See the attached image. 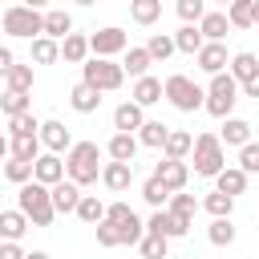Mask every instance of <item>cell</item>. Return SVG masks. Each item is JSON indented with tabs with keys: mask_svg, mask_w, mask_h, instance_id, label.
I'll return each mask as SVG.
<instances>
[{
	"mask_svg": "<svg viewBox=\"0 0 259 259\" xmlns=\"http://www.w3.org/2000/svg\"><path fill=\"white\" fill-rule=\"evenodd\" d=\"M85 57H89V36L69 32V36L61 40V61H65V65H81Z\"/></svg>",
	"mask_w": 259,
	"mask_h": 259,
	"instance_id": "obj_27",
	"label": "cell"
},
{
	"mask_svg": "<svg viewBox=\"0 0 259 259\" xmlns=\"http://www.w3.org/2000/svg\"><path fill=\"white\" fill-rule=\"evenodd\" d=\"M235 223L231 219H210V227H206V239H210V247H231L235 243Z\"/></svg>",
	"mask_w": 259,
	"mask_h": 259,
	"instance_id": "obj_36",
	"label": "cell"
},
{
	"mask_svg": "<svg viewBox=\"0 0 259 259\" xmlns=\"http://www.w3.org/2000/svg\"><path fill=\"white\" fill-rule=\"evenodd\" d=\"M130 101H138L142 109H150V105H158L162 101V81L158 77H134V89H130Z\"/></svg>",
	"mask_w": 259,
	"mask_h": 259,
	"instance_id": "obj_16",
	"label": "cell"
},
{
	"mask_svg": "<svg viewBox=\"0 0 259 259\" xmlns=\"http://www.w3.org/2000/svg\"><path fill=\"white\" fill-rule=\"evenodd\" d=\"M166 134H170V125H166V121H154V117H146V121H142V125L134 130L138 146H146V150H162Z\"/></svg>",
	"mask_w": 259,
	"mask_h": 259,
	"instance_id": "obj_20",
	"label": "cell"
},
{
	"mask_svg": "<svg viewBox=\"0 0 259 259\" xmlns=\"http://www.w3.org/2000/svg\"><path fill=\"white\" fill-rule=\"evenodd\" d=\"M24 109H32V97H28V93H16V89H4L0 113H4V117H16V113H24Z\"/></svg>",
	"mask_w": 259,
	"mask_h": 259,
	"instance_id": "obj_41",
	"label": "cell"
},
{
	"mask_svg": "<svg viewBox=\"0 0 259 259\" xmlns=\"http://www.w3.org/2000/svg\"><path fill=\"white\" fill-rule=\"evenodd\" d=\"M28 57L36 61V65H53V61H61V40H53V36H32V49H28Z\"/></svg>",
	"mask_w": 259,
	"mask_h": 259,
	"instance_id": "obj_28",
	"label": "cell"
},
{
	"mask_svg": "<svg viewBox=\"0 0 259 259\" xmlns=\"http://www.w3.org/2000/svg\"><path fill=\"white\" fill-rule=\"evenodd\" d=\"M255 57H259V53H255Z\"/></svg>",
	"mask_w": 259,
	"mask_h": 259,
	"instance_id": "obj_60",
	"label": "cell"
},
{
	"mask_svg": "<svg viewBox=\"0 0 259 259\" xmlns=\"http://www.w3.org/2000/svg\"><path fill=\"white\" fill-rule=\"evenodd\" d=\"M190 158H194V174L198 178H214L227 166V150H223L219 134H198L194 146H190Z\"/></svg>",
	"mask_w": 259,
	"mask_h": 259,
	"instance_id": "obj_7",
	"label": "cell"
},
{
	"mask_svg": "<svg viewBox=\"0 0 259 259\" xmlns=\"http://www.w3.org/2000/svg\"><path fill=\"white\" fill-rule=\"evenodd\" d=\"M166 210H170V214H178V219H194L198 198H194V194H186V190H174V194L166 198Z\"/></svg>",
	"mask_w": 259,
	"mask_h": 259,
	"instance_id": "obj_39",
	"label": "cell"
},
{
	"mask_svg": "<svg viewBox=\"0 0 259 259\" xmlns=\"http://www.w3.org/2000/svg\"><path fill=\"white\" fill-rule=\"evenodd\" d=\"M93 231H97V243L101 247H117V223L101 219V223H93Z\"/></svg>",
	"mask_w": 259,
	"mask_h": 259,
	"instance_id": "obj_49",
	"label": "cell"
},
{
	"mask_svg": "<svg viewBox=\"0 0 259 259\" xmlns=\"http://www.w3.org/2000/svg\"><path fill=\"white\" fill-rule=\"evenodd\" d=\"M81 81H89V85L101 89V93H113V89L125 85V69H121V61H113V57H85V61H81Z\"/></svg>",
	"mask_w": 259,
	"mask_h": 259,
	"instance_id": "obj_5",
	"label": "cell"
},
{
	"mask_svg": "<svg viewBox=\"0 0 259 259\" xmlns=\"http://www.w3.org/2000/svg\"><path fill=\"white\" fill-rule=\"evenodd\" d=\"M69 105H73L77 113H97V105H101V89H93L89 81H77V85L69 89Z\"/></svg>",
	"mask_w": 259,
	"mask_h": 259,
	"instance_id": "obj_17",
	"label": "cell"
},
{
	"mask_svg": "<svg viewBox=\"0 0 259 259\" xmlns=\"http://www.w3.org/2000/svg\"><path fill=\"white\" fill-rule=\"evenodd\" d=\"M32 178H36V182H45V186L61 182V178H65V158H61V154H49V150H45V154H40V158L32 162Z\"/></svg>",
	"mask_w": 259,
	"mask_h": 259,
	"instance_id": "obj_15",
	"label": "cell"
},
{
	"mask_svg": "<svg viewBox=\"0 0 259 259\" xmlns=\"http://www.w3.org/2000/svg\"><path fill=\"white\" fill-rule=\"evenodd\" d=\"M239 170L243 174H259V142H243L239 146Z\"/></svg>",
	"mask_w": 259,
	"mask_h": 259,
	"instance_id": "obj_48",
	"label": "cell"
},
{
	"mask_svg": "<svg viewBox=\"0 0 259 259\" xmlns=\"http://www.w3.org/2000/svg\"><path fill=\"white\" fill-rule=\"evenodd\" d=\"M16 210H24V219H28L32 227H49V223L57 219L53 198H49V186L36 182V178H28V182L16 186Z\"/></svg>",
	"mask_w": 259,
	"mask_h": 259,
	"instance_id": "obj_2",
	"label": "cell"
},
{
	"mask_svg": "<svg viewBox=\"0 0 259 259\" xmlns=\"http://www.w3.org/2000/svg\"><path fill=\"white\" fill-rule=\"evenodd\" d=\"M235 105H239V81L223 69V73H214L210 77V85H206V101H202V109L210 113V117H231L235 113Z\"/></svg>",
	"mask_w": 259,
	"mask_h": 259,
	"instance_id": "obj_4",
	"label": "cell"
},
{
	"mask_svg": "<svg viewBox=\"0 0 259 259\" xmlns=\"http://www.w3.org/2000/svg\"><path fill=\"white\" fill-rule=\"evenodd\" d=\"M219 4H231V0H219Z\"/></svg>",
	"mask_w": 259,
	"mask_h": 259,
	"instance_id": "obj_58",
	"label": "cell"
},
{
	"mask_svg": "<svg viewBox=\"0 0 259 259\" xmlns=\"http://www.w3.org/2000/svg\"><path fill=\"white\" fill-rule=\"evenodd\" d=\"M162 97H166L178 113H194V109H202L206 89H202L194 77H186V73H170V77L162 81Z\"/></svg>",
	"mask_w": 259,
	"mask_h": 259,
	"instance_id": "obj_3",
	"label": "cell"
},
{
	"mask_svg": "<svg viewBox=\"0 0 259 259\" xmlns=\"http://www.w3.org/2000/svg\"><path fill=\"white\" fill-rule=\"evenodd\" d=\"M227 73H231L235 81H247V77L259 73V57H255V53H235V57L227 61Z\"/></svg>",
	"mask_w": 259,
	"mask_h": 259,
	"instance_id": "obj_33",
	"label": "cell"
},
{
	"mask_svg": "<svg viewBox=\"0 0 259 259\" xmlns=\"http://www.w3.org/2000/svg\"><path fill=\"white\" fill-rule=\"evenodd\" d=\"M198 32H202V40H223V36L231 32V20H227V12H202V20H198Z\"/></svg>",
	"mask_w": 259,
	"mask_h": 259,
	"instance_id": "obj_26",
	"label": "cell"
},
{
	"mask_svg": "<svg viewBox=\"0 0 259 259\" xmlns=\"http://www.w3.org/2000/svg\"><path fill=\"white\" fill-rule=\"evenodd\" d=\"M174 49H178V53H190V57H194V53L202 49V32H198V24H182V28L174 32Z\"/></svg>",
	"mask_w": 259,
	"mask_h": 259,
	"instance_id": "obj_38",
	"label": "cell"
},
{
	"mask_svg": "<svg viewBox=\"0 0 259 259\" xmlns=\"http://www.w3.org/2000/svg\"><path fill=\"white\" fill-rule=\"evenodd\" d=\"M4 158H8V138L0 134V162H4Z\"/></svg>",
	"mask_w": 259,
	"mask_h": 259,
	"instance_id": "obj_55",
	"label": "cell"
},
{
	"mask_svg": "<svg viewBox=\"0 0 259 259\" xmlns=\"http://www.w3.org/2000/svg\"><path fill=\"white\" fill-rule=\"evenodd\" d=\"M0 259H24V247L12 239H0Z\"/></svg>",
	"mask_w": 259,
	"mask_h": 259,
	"instance_id": "obj_51",
	"label": "cell"
},
{
	"mask_svg": "<svg viewBox=\"0 0 259 259\" xmlns=\"http://www.w3.org/2000/svg\"><path fill=\"white\" fill-rule=\"evenodd\" d=\"M40 146H45L49 154H65V150L73 146V134L65 130V121L49 117V121H40Z\"/></svg>",
	"mask_w": 259,
	"mask_h": 259,
	"instance_id": "obj_13",
	"label": "cell"
},
{
	"mask_svg": "<svg viewBox=\"0 0 259 259\" xmlns=\"http://www.w3.org/2000/svg\"><path fill=\"white\" fill-rule=\"evenodd\" d=\"M190 146H194V134H186V130H170L166 142H162V158L186 162V158H190Z\"/></svg>",
	"mask_w": 259,
	"mask_h": 259,
	"instance_id": "obj_22",
	"label": "cell"
},
{
	"mask_svg": "<svg viewBox=\"0 0 259 259\" xmlns=\"http://www.w3.org/2000/svg\"><path fill=\"white\" fill-rule=\"evenodd\" d=\"M150 65H154V61H150L146 45H130V49H125V57H121V69H125L130 77H146V73H150Z\"/></svg>",
	"mask_w": 259,
	"mask_h": 259,
	"instance_id": "obj_29",
	"label": "cell"
},
{
	"mask_svg": "<svg viewBox=\"0 0 259 259\" xmlns=\"http://www.w3.org/2000/svg\"><path fill=\"white\" fill-rule=\"evenodd\" d=\"M49 4H57V0H49Z\"/></svg>",
	"mask_w": 259,
	"mask_h": 259,
	"instance_id": "obj_59",
	"label": "cell"
},
{
	"mask_svg": "<svg viewBox=\"0 0 259 259\" xmlns=\"http://www.w3.org/2000/svg\"><path fill=\"white\" fill-rule=\"evenodd\" d=\"M194 61H198V69H202L206 77H214V73L227 69L231 57H227V45H223V40H202V49L194 53Z\"/></svg>",
	"mask_w": 259,
	"mask_h": 259,
	"instance_id": "obj_12",
	"label": "cell"
},
{
	"mask_svg": "<svg viewBox=\"0 0 259 259\" xmlns=\"http://www.w3.org/2000/svg\"><path fill=\"white\" fill-rule=\"evenodd\" d=\"M142 235H146V223H142L138 214H130V219L117 223V247H138Z\"/></svg>",
	"mask_w": 259,
	"mask_h": 259,
	"instance_id": "obj_35",
	"label": "cell"
},
{
	"mask_svg": "<svg viewBox=\"0 0 259 259\" xmlns=\"http://www.w3.org/2000/svg\"><path fill=\"white\" fill-rule=\"evenodd\" d=\"M77 4H85V8H89V4H97V0H77Z\"/></svg>",
	"mask_w": 259,
	"mask_h": 259,
	"instance_id": "obj_57",
	"label": "cell"
},
{
	"mask_svg": "<svg viewBox=\"0 0 259 259\" xmlns=\"http://www.w3.org/2000/svg\"><path fill=\"white\" fill-rule=\"evenodd\" d=\"M12 65H16V57H12V49H8V45H0V77H4V73H8Z\"/></svg>",
	"mask_w": 259,
	"mask_h": 259,
	"instance_id": "obj_53",
	"label": "cell"
},
{
	"mask_svg": "<svg viewBox=\"0 0 259 259\" xmlns=\"http://www.w3.org/2000/svg\"><path fill=\"white\" fill-rule=\"evenodd\" d=\"M40 134H12L8 138V154L12 158H24V162H36L40 158Z\"/></svg>",
	"mask_w": 259,
	"mask_h": 259,
	"instance_id": "obj_21",
	"label": "cell"
},
{
	"mask_svg": "<svg viewBox=\"0 0 259 259\" xmlns=\"http://www.w3.org/2000/svg\"><path fill=\"white\" fill-rule=\"evenodd\" d=\"M65 178L77 186H93L101 178V146L97 142H73L65 150Z\"/></svg>",
	"mask_w": 259,
	"mask_h": 259,
	"instance_id": "obj_1",
	"label": "cell"
},
{
	"mask_svg": "<svg viewBox=\"0 0 259 259\" xmlns=\"http://www.w3.org/2000/svg\"><path fill=\"white\" fill-rule=\"evenodd\" d=\"M130 49V36H125V28H117V24H105V28H97L93 36H89V53L93 57H117V53H125Z\"/></svg>",
	"mask_w": 259,
	"mask_h": 259,
	"instance_id": "obj_8",
	"label": "cell"
},
{
	"mask_svg": "<svg viewBox=\"0 0 259 259\" xmlns=\"http://www.w3.org/2000/svg\"><path fill=\"white\" fill-rule=\"evenodd\" d=\"M0 24H4L8 36H16V40H32V36L45 32V12H40V8H28V4H8L4 16H0Z\"/></svg>",
	"mask_w": 259,
	"mask_h": 259,
	"instance_id": "obj_6",
	"label": "cell"
},
{
	"mask_svg": "<svg viewBox=\"0 0 259 259\" xmlns=\"http://www.w3.org/2000/svg\"><path fill=\"white\" fill-rule=\"evenodd\" d=\"M227 20H231V28H255L251 24V0H231L227 4Z\"/></svg>",
	"mask_w": 259,
	"mask_h": 259,
	"instance_id": "obj_43",
	"label": "cell"
},
{
	"mask_svg": "<svg viewBox=\"0 0 259 259\" xmlns=\"http://www.w3.org/2000/svg\"><path fill=\"white\" fill-rule=\"evenodd\" d=\"M24 259H49V251H24Z\"/></svg>",
	"mask_w": 259,
	"mask_h": 259,
	"instance_id": "obj_54",
	"label": "cell"
},
{
	"mask_svg": "<svg viewBox=\"0 0 259 259\" xmlns=\"http://www.w3.org/2000/svg\"><path fill=\"white\" fill-rule=\"evenodd\" d=\"M219 142L223 146H243V142H251V121L247 117H223V130H219Z\"/></svg>",
	"mask_w": 259,
	"mask_h": 259,
	"instance_id": "obj_19",
	"label": "cell"
},
{
	"mask_svg": "<svg viewBox=\"0 0 259 259\" xmlns=\"http://www.w3.org/2000/svg\"><path fill=\"white\" fill-rule=\"evenodd\" d=\"M8 130H12V134H40V117H36L32 109H24V113L8 117Z\"/></svg>",
	"mask_w": 259,
	"mask_h": 259,
	"instance_id": "obj_46",
	"label": "cell"
},
{
	"mask_svg": "<svg viewBox=\"0 0 259 259\" xmlns=\"http://www.w3.org/2000/svg\"><path fill=\"white\" fill-rule=\"evenodd\" d=\"M158 16H162V0H130V20L134 24L150 28V24H158Z\"/></svg>",
	"mask_w": 259,
	"mask_h": 259,
	"instance_id": "obj_31",
	"label": "cell"
},
{
	"mask_svg": "<svg viewBox=\"0 0 259 259\" xmlns=\"http://www.w3.org/2000/svg\"><path fill=\"white\" fill-rule=\"evenodd\" d=\"M20 4H28V8H45L49 0H20Z\"/></svg>",
	"mask_w": 259,
	"mask_h": 259,
	"instance_id": "obj_56",
	"label": "cell"
},
{
	"mask_svg": "<svg viewBox=\"0 0 259 259\" xmlns=\"http://www.w3.org/2000/svg\"><path fill=\"white\" fill-rule=\"evenodd\" d=\"M69 32H73V16H69L65 8H49V12H45V36L65 40Z\"/></svg>",
	"mask_w": 259,
	"mask_h": 259,
	"instance_id": "obj_25",
	"label": "cell"
},
{
	"mask_svg": "<svg viewBox=\"0 0 259 259\" xmlns=\"http://www.w3.org/2000/svg\"><path fill=\"white\" fill-rule=\"evenodd\" d=\"M198 206H202L210 219H231V214H235V198H231V194H223V190H210Z\"/></svg>",
	"mask_w": 259,
	"mask_h": 259,
	"instance_id": "obj_32",
	"label": "cell"
},
{
	"mask_svg": "<svg viewBox=\"0 0 259 259\" xmlns=\"http://www.w3.org/2000/svg\"><path fill=\"white\" fill-rule=\"evenodd\" d=\"M105 190H113V194H121V190H130V182H134V162H101V178H97Z\"/></svg>",
	"mask_w": 259,
	"mask_h": 259,
	"instance_id": "obj_10",
	"label": "cell"
},
{
	"mask_svg": "<svg viewBox=\"0 0 259 259\" xmlns=\"http://www.w3.org/2000/svg\"><path fill=\"white\" fill-rule=\"evenodd\" d=\"M146 53H150V61H166V57H174L178 49H174V36H170V32H154V36L146 40Z\"/></svg>",
	"mask_w": 259,
	"mask_h": 259,
	"instance_id": "obj_40",
	"label": "cell"
},
{
	"mask_svg": "<svg viewBox=\"0 0 259 259\" xmlns=\"http://www.w3.org/2000/svg\"><path fill=\"white\" fill-rule=\"evenodd\" d=\"M73 214H77L81 223H89V227H93V223H101V219H105V202H101L97 194H81V198H77V210H73Z\"/></svg>",
	"mask_w": 259,
	"mask_h": 259,
	"instance_id": "obj_34",
	"label": "cell"
},
{
	"mask_svg": "<svg viewBox=\"0 0 259 259\" xmlns=\"http://www.w3.org/2000/svg\"><path fill=\"white\" fill-rule=\"evenodd\" d=\"M142 121H146V109H142L138 101H121V105L113 109V130H121V134H134Z\"/></svg>",
	"mask_w": 259,
	"mask_h": 259,
	"instance_id": "obj_18",
	"label": "cell"
},
{
	"mask_svg": "<svg viewBox=\"0 0 259 259\" xmlns=\"http://www.w3.org/2000/svg\"><path fill=\"white\" fill-rule=\"evenodd\" d=\"M138 251H142V259H166V255H170V239H166V235L146 231V235H142V243H138Z\"/></svg>",
	"mask_w": 259,
	"mask_h": 259,
	"instance_id": "obj_37",
	"label": "cell"
},
{
	"mask_svg": "<svg viewBox=\"0 0 259 259\" xmlns=\"http://www.w3.org/2000/svg\"><path fill=\"white\" fill-rule=\"evenodd\" d=\"M4 178H8V182H16V186H20V182H28V178H32V162H24V158H12V154H8V162H4Z\"/></svg>",
	"mask_w": 259,
	"mask_h": 259,
	"instance_id": "obj_44",
	"label": "cell"
},
{
	"mask_svg": "<svg viewBox=\"0 0 259 259\" xmlns=\"http://www.w3.org/2000/svg\"><path fill=\"white\" fill-rule=\"evenodd\" d=\"M174 12L182 16V24H198V20H202V12H206V0H178V4H174Z\"/></svg>",
	"mask_w": 259,
	"mask_h": 259,
	"instance_id": "obj_47",
	"label": "cell"
},
{
	"mask_svg": "<svg viewBox=\"0 0 259 259\" xmlns=\"http://www.w3.org/2000/svg\"><path fill=\"white\" fill-rule=\"evenodd\" d=\"M105 154H109L113 162H134V158H138V138H134V134H121V130H117V134H113V138L105 142Z\"/></svg>",
	"mask_w": 259,
	"mask_h": 259,
	"instance_id": "obj_24",
	"label": "cell"
},
{
	"mask_svg": "<svg viewBox=\"0 0 259 259\" xmlns=\"http://www.w3.org/2000/svg\"><path fill=\"white\" fill-rule=\"evenodd\" d=\"M190 223H194V219H178V214H170L166 206H158V210L146 219V231H154V235H166V239H182V235L190 231Z\"/></svg>",
	"mask_w": 259,
	"mask_h": 259,
	"instance_id": "obj_9",
	"label": "cell"
},
{
	"mask_svg": "<svg viewBox=\"0 0 259 259\" xmlns=\"http://www.w3.org/2000/svg\"><path fill=\"white\" fill-rule=\"evenodd\" d=\"M49 198H53V210L57 214H73L77 210V198H81V186L69 182V178H61V182L49 186Z\"/></svg>",
	"mask_w": 259,
	"mask_h": 259,
	"instance_id": "obj_14",
	"label": "cell"
},
{
	"mask_svg": "<svg viewBox=\"0 0 259 259\" xmlns=\"http://www.w3.org/2000/svg\"><path fill=\"white\" fill-rule=\"evenodd\" d=\"M130 214H134L130 202H109V206H105V219H109V223H121V219H130Z\"/></svg>",
	"mask_w": 259,
	"mask_h": 259,
	"instance_id": "obj_50",
	"label": "cell"
},
{
	"mask_svg": "<svg viewBox=\"0 0 259 259\" xmlns=\"http://www.w3.org/2000/svg\"><path fill=\"white\" fill-rule=\"evenodd\" d=\"M142 198H146V202H150V206L158 210V206H166V198H170V190H166V186H162V182H158V178L150 174V178L142 182Z\"/></svg>",
	"mask_w": 259,
	"mask_h": 259,
	"instance_id": "obj_45",
	"label": "cell"
},
{
	"mask_svg": "<svg viewBox=\"0 0 259 259\" xmlns=\"http://www.w3.org/2000/svg\"><path fill=\"white\" fill-rule=\"evenodd\" d=\"M28 227H32V223L24 219V210H0V239L20 243V235H24Z\"/></svg>",
	"mask_w": 259,
	"mask_h": 259,
	"instance_id": "obj_30",
	"label": "cell"
},
{
	"mask_svg": "<svg viewBox=\"0 0 259 259\" xmlns=\"http://www.w3.org/2000/svg\"><path fill=\"white\" fill-rule=\"evenodd\" d=\"M247 178H251V174H243L239 166H223V170L214 174V190H223V194L239 198V194L247 190Z\"/></svg>",
	"mask_w": 259,
	"mask_h": 259,
	"instance_id": "obj_23",
	"label": "cell"
},
{
	"mask_svg": "<svg viewBox=\"0 0 259 259\" xmlns=\"http://www.w3.org/2000/svg\"><path fill=\"white\" fill-rule=\"evenodd\" d=\"M4 81H8V89H16V93H32V65H12V69L4 73Z\"/></svg>",
	"mask_w": 259,
	"mask_h": 259,
	"instance_id": "obj_42",
	"label": "cell"
},
{
	"mask_svg": "<svg viewBox=\"0 0 259 259\" xmlns=\"http://www.w3.org/2000/svg\"><path fill=\"white\" fill-rule=\"evenodd\" d=\"M154 178L174 194V190H186V182H190V166H186V162H174V158H162V162L154 166Z\"/></svg>",
	"mask_w": 259,
	"mask_h": 259,
	"instance_id": "obj_11",
	"label": "cell"
},
{
	"mask_svg": "<svg viewBox=\"0 0 259 259\" xmlns=\"http://www.w3.org/2000/svg\"><path fill=\"white\" fill-rule=\"evenodd\" d=\"M239 97H255L259 101V73L247 77V81H239Z\"/></svg>",
	"mask_w": 259,
	"mask_h": 259,
	"instance_id": "obj_52",
	"label": "cell"
}]
</instances>
